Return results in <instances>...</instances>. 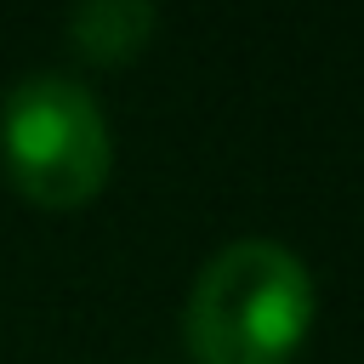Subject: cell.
Segmentation results:
<instances>
[{"label":"cell","instance_id":"obj_1","mask_svg":"<svg viewBox=\"0 0 364 364\" xmlns=\"http://www.w3.org/2000/svg\"><path fill=\"white\" fill-rule=\"evenodd\" d=\"M318 284L279 239L222 245L188 296V347L199 364H290L313 330Z\"/></svg>","mask_w":364,"mask_h":364},{"label":"cell","instance_id":"obj_2","mask_svg":"<svg viewBox=\"0 0 364 364\" xmlns=\"http://www.w3.org/2000/svg\"><path fill=\"white\" fill-rule=\"evenodd\" d=\"M6 176L40 205H80L102 188L114 142L97 97L68 74H28L0 102Z\"/></svg>","mask_w":364,"mask_h":364},{"label":"cell","instance_id":"obj_3","mask_svg":"<svg viewBox=\"0 0 364 364\" xmlns=\"http://www.w3.org/2000/svg\"><path fill=\"white\" fill-rule=\"evenodd\" d=\"M159 28V11L154 0H80L68 11V34L85 57L97 63H125L136 57Z\"/></svg>","mask_w":364,"mask_h":364}]
</instances>
